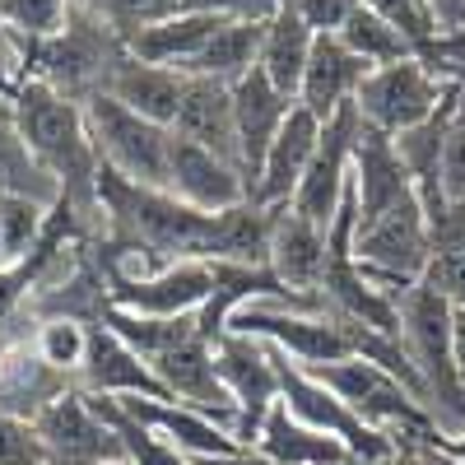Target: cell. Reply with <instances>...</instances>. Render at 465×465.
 <instances>
[{
    "label": "cell",
    "instance_id": "cell-1",
    "mask_svg": "<svg viewBox=\"0 0 465 465\" xmlns=\"http://www.w3.org/2000/svg\"><path fill=\"white\" fill-rule=\"evenodd\" d=\"M15 126L33 163L56 182V196H65L80 219L103 238V210H98V149L84 126V107L61 98L43 80H24L15 94Z\"/></svg>",
    "mask_w": 465,
    "mask_h": 465
},
{
    "label": "cell",
    "instance_id": "cell-2",
    "mask_svg": "<svg viewBox=\"0 0 465 465\" xmlns=\"http://www.w3.org/2000/svg\"><path fill=\"white\" fill-rule=\"evenodd\" d=\"M10 47L24 61V80H43L61 98L80 103V107L89 98L107 94L116 65L126 61L122 37L103 19H94L84 5H74V0H70V15H65L61 33H52V37H15L10 33Z\"/></svg>",
    "mask_w": 465,
    "mask_h": 465
},
{
    "label": "cell",
    "instance_id": "cell-3",
    "mask_svg": "<svg viewBox=\"0 0 465 465\" xmlns=\"http://www.w3.org/2000/svg\"><path fill=\"white\" fill-rule=\"evenodd\" d=\"M401 349L423 386L438 433H465V386L456 372V302L442 298L433 284H414L401 298Z\"/></svg>",
    "mask_w": 465,
    "mask_h": 465
},
{
    "label": "cell",
    "instance_id": "cell-4",
    "mask_svg": "<svg viewBox=\"0 0 465 465\" xmlns=\"http://www.w3.org/2000/svg\"><path fill=\"white\" fill-rule=\"evenodd\" d=\"M349 256H354V265L377 289L396 293V298H405L414 284H423L429 261H433V223H429V210H423L419 191L368 219H354Z\"/></svg>",
    "mask_w": 465,
    "mask_h": 465
},
{
    "label": "cell",
    "instance_id": "cell-5",
    "mask_svg": "<svg viewBox=\"0 0 465 465\" xmlns=\"http://www.w3.org/2000/svg\"><path fill=\"white\" fill-rule=\"evenodd\" d=\"M84 126L98 149V163L122 173L126 182L168 191V159H173V126H159L149 116L122 107L112 94L84 103Z\"/></svg>",
    "mask_w": 465,
    "mask_h": 465
},
{
    "label": "cell",
    "instance_id": "cell-6",
    "mask_svg": "<svg viewBox=\"0 0 465 465\" xmlns=\"http://www.w3.org/2000/svg\"><path fill=\"white\" fill-rule=\"evenodd\" d=\"M275 368H280V401L289 405V414L302 419L307 429L335 438L349 456H354V465H386L396 456V438L391 433L363 423L326 381H317L307 368H298L280 344H275Z\"/></svg>",
    "mask_w": 465,
    "mask_h": 465
},
{
    "label": "cell",
    "instance_id": "cell-7",
    "mask_svg": "<svg viewBox=\"0 0 465 465\" xmlns=\"http://www.w3.org/2000/svg\"><path fill=\"white\" fill-rule=\"evenodd\" d=\"M451 84H460V80H442V74L429 70V61L410 56V61H396V65L368 70L354 107H359V116L368 126H377V131H386L396 140V135L429 122V116L442 107Z\"/></svg>",
    "mask_w": 465,
    "mask_h": 465
},
{
    "label": "cell",
    "instance_id": "cell-8",
    "mask_svg": "<svg viewBox=\"0 0 465 465\" xmlns=\"http://www.w3.org/2000/svg\"><path fill=\"white\" fill-rule=\"evenodd\" d=\"M317 381H326L331 391L354 410L363 423L381 433H410V429H438L414 401V391L396 377L386 372L381 363H368V359H344V363H326V368H307Z\"/></svg>",
    "mask_w": 465,
    "mask_h": 465
},
{
    "label": "cell",
    "instance_id": "cell-9",
    "mask_svg": "<svg viewBox=\"0 0 465 465\" xmlns=\"http://www.w3.org/2000/svg\"><path fill=\"white\" fill-rule=\"evenodd\" d=\"M214 368L223 391L238 405V423H232V438L242 447L256 442L265 414L280 405V368H275V344L242 335V331H228L214 344Z\"/></svg>",
    "mask_w": 465,
    "mask_h": 465
},
{
    "label": "cell",
    "instance_id": "cell-10",
    "mask_svg": "<svg viewBox=\"0 0 465 465\" xmlns=\"http://www.w3.org/2000/svg\"><path fill=\"white\" fill-rule=\"evenodd\" d=\"M107 270V302L131 317H196L214 293V261H177L159 275H122Z\"/></svg>",
    "mask_w": 465,
    "mask_h": 465
},
{
    "label": "cell",
    "instance_id": "cell-11",
    "mask_svg": "<svg viewBox=\"0 0 465 465\" xmlns=\"http://www.w3.org/2000/svg\"><path fill=\"white\" fill-rule=\"evenodd\" d=\"M359 126H363V116L354 103H344L331 122L322 126V140H317V153H312V163H307L298 191H293V201L289 210L307 223H317L331 232L335 214H340V201H344V191H349V173H354V140H359Z\"/></svg>",
    "mask_w": 465,
    "mask_h": 465
},
{
    "label": "cell",
    "instance_id": "cell-12",
    "mask_svg": "<svg viewBox=\"0 0 465 465\" xmlns=\"http://www.w3.org/2000/svg\"><path fill=\"white\" fill-rule=\"evenodd\" d=\"M33 429L43 438L47 465H131L126 442L84 391H65L61 401H52L33 419Z\"/></svg>",
    "mask_w": 465,
    "mask_h": 465
},
{
    "label": "cell",
    "instance_id": "cell-13",
    "mask_svg": "<svg viewBox=\"0 0 465 465\" xmlns=\"http://www.w3.org/2000/svg\"><path fill=\"white\" fill-rule=\"evenodd\" d=\"M65 391H74V386L33 344V317H15L0 331V414L37 419Z\"/></svg>",
    "mask_w": 465,
    "mask_h": 465
},
{
    "label": "cell",
    "instance_id": "cell-14",
    "mask_svg": "<svg viewBox=\"0 0 465 465\" xmlns=\"http://www.w3.org/2000/svg\"><path fill=\"white\" fill-rule=\"evenodd\" d=\"M168 191L177 201H186L191 210H205V214H223V210H238L252 201V186H247L238 163H228V159H219V153L191 144L182 135H173Z\"/></svg>",
    "mask_w": 465,
    "mask_h": 465
},
{
    "label": "cell",
    "instance_id": "cell-15",
    "mask_svg": "<svg viewBox=\"0 0 465 465\" xmlns=\"http://www.w3.org/2000/svg\"><path fill=\"white\" fill-rule=\"evenodd\" d=\"M135 423L168 442L173 451H182L186 460H201V456H228V451H242L238 438H232L219 419L201 414V410H186L177 401H149V396H112Z\"/></svg>",
    "mask_w": 465,
    "mask_h": 465
},
{
    "label": "cell",
    "instance_id": "cell-16",
    "mask_svg": "<svg viewBox=\"0 0 465 465\" xmlns=\"http://www.w3.org/2000/svg\"><path fill=\"white\" fill-rule=\"evenodd\" d=\"M331 265V238L326 228L298 219L289 205L275 210V228H270V275L284 284V293L317 298L322 280Z\"/></svg>",
    "mask_w": 465,
    "mask_h": 465
},
{
    "label": "cell",
    "instance_id": "cell-17",
    "mask_svg": "<svg viewBox=\"0 0 465 465\" xmlns=\"http://www.w3.org/2000/svg\"><path fill=\"white\" fill-rule=\"evenodd\" d=\"M80 391L84 396H149V401H173L163 391V381L149 372V363L107 322H94L89 326V359H84V372H80Z\"/></svg>",
    "mask_w": 465,
    "mask_h": 465
},
{
    "label": "cell",
    "instance_id": "cell-18",
    "mask_svg": "<svg viewBox=\"0 0 465 465\" xmlns=\"http://www.w3.org/2000/svg\"><path fill=\"white\" fill-rule=\"evenodd\" d=\"M289 112H293V98H284L261 70L242 74L232 84V122H238V153H242V177L252 186V196H256L261 163H265V153L275 144Z\"/></svg>",
    "mask_w": 465,
    "mask_h": 465
},
{
    "label": "cell",
    "instance_id": "cell-19",
    "mask_svg": "<svg viewBox=\"0 0 465 465\" xmlns=\"http://www.w3.org/2000/svg\"><path fill=\"white\" fill-rule=\"evenodd\" d=\"M322 126L307 107L293 103V112L284 116V126L275 135V144H270L265 153V163H261V177H256V205L261 210H284L293 201V191L307 173V163H312V153H317V140H322Z\"/></svg>",
    "mask_w": 465,
    "mask_h": 465
},
{
    "label": "cell",
    "instance_id": "cell-20",
    "mask_svg": "<svg viewBox=\"0 0 465 465\" xmlns=\"http://www.w3.org/2000/svg\"><path fill=\"white\" fill-rule=\"evenodd\" d=\"M368 70H372V65H368L363 56L349 52V47L340 43V33H317L312 61H307L302 89H298V107H307L317 122H331L344 103L359 98Z\"/></svg>",
    "mask_w": 465,
    "mask_h": 465
},
{
    "label": "cell",
    "instance_id": "cell-21",
    "mask_svg": "<svg viewBox=\"0 0 465 465\" xmlns=\"http://www.w3.org/2000/svg\"><path fill=\"white\" fill-rule=\"evenodd\" d=\"M349 182H354V196H359V219L414 196V177L401 159L396 140L368 122L359 126V140H354V173H349Z\"/></svg>",
    "mask_w": 465,
    "mask_h": 465
},
{
    "label": "cell",
    "instance_id": "cell-22",
    "mask_svg": "<svg viewBox=\"0 0 465 465\" xmlns=\"http://www.w3.org/2000/svg\"><path fill=\"white\" fill-rule=\"evenodd\" d=\"M173 135L201 144L219 159L238 163L242 168V153H238V122H232V84L219 80H186L182 107H177V122Z\"/></svg>",
    "mask_w": 465,
    "mask_h": 465
},
{
    "label": "cell",
    "instance_id": "cell-23",
    "mask_svg": "<svg viewBox=\"0 0 465 465\" xmlns=\"http://www.w3.org/2000/svg\"><path fill=\"white\" fill-rule=\"evenodd\" d=\"M312 43H317V28L302 19L298 0H293V5H284L275 19H265V37H261V61H256V70H261L284 98H293V103H298V89H302L307 61H312Z\"/></svg>",
    "mask_w": 465,
    "mask_h": 465
},
{
    "label": "cell",
    "instance_id": "cell-24",
    "mask_svg": "<svg viewBox=\"0 0 465 465\" xmlns=\"http://www.w3.org/2000/svg\"><path fill=\"white\" fill-rule=\"evenodd\" d=\"M228 19L219 15H201V10H177L173 19H159V24H149L140 28L126 52L135 61H149V65H173V70H186L191 61H196L205 52V43L223 28Z\"/></svg>",
    "mask_w": 465,
    "mask_h": 465
},
{
    "label": "cell",
    "instance_id": "cell-25",
    "mask_svg": "<svg viewBox=\"0 0 465 465\" xmlns=\"http://www.w3.org/2000/svg\"><path fill=\"white\" fill-rule=\"evenodd\" d=\"M122 107L149 116L159 126H173L177 122V107H182V94H186V74L173 70V65H149V61H135L126 52V61L116 65L112 74V89H107Z\"/></svg>",
    "mask_w": 465,
    "mask_h": 465
},
{
    "label": "cell",
    "instance_id": "cell-26",
    "mask_svg": "<svg viewBox=\"0 0 465 465\" xmlns=\"http://www.w3.org/2000/svg\"><path fill=\"white\" fill-rule=\"evenodd\" d=\"M252 447L275 465H354V456H349L335 438H326L317 429H307L302 419H293L284 401L265 414Z\"/></svg>",
    "mask_w": 465,
    "mask_h": 465
},
{
    "label": "cell",
    "instance_id": "cell-27",
    "mask_svg": "<svg viewBox=\"0 0 465 465\" xmlns=\"http://www.w3.org/2000/svg\"><path fill=\"white\" fill-rule=\"evenodd\" d=\"M261 37H265V24H247V19H228L210 43L205 52L191 61L182 74L186 80H219V84H238L242 74L256 70L261 61Z\"/></svg>",
    "mask_w": 465,
    "mask_h": 465
},
{
    "label": "cell",
    "instance_id": "cell-28",
    "mask_svg": "<svg viewBox=\"0 0 465 465\" xmlns=\"http://www.w3.org/2000/svg\"><path fill=\"white\" fill-rule=\"evenodd\" d=\"M423 284H433L442 298L465 307V205H447L433 219V261Z\"/></svg>",
    "mask_w": 465,
    "mask_h": 465
},
{
    "label": "cell",
    "instance_id": "cell-29",
    "mask_svg": "<svg viewBox=\"0 0 465 465\" xmlns=\"http://www.w3.org/2000/svg\"><path fill=\"white\" fill-rule=\"evenodd\" d=\"M0 186L19 191V196H33V201H43V205L56 201V182L33 163V153L19 140L15 103H0Z\"/></svg>",
    "mask_w": 465,
    "mask_h": 465
},
{
    "label": "cell",
    "instance_id": "cell-30",
    "mask_svg": "<svg viewBox=\"0 0 465 465\" xmlns=\"http://www.w3.org/2000/svg\"><path fill=\"white\" fill-rule=\"evenodd\" d=\"M89 326L94 322H74V317H33L37 354H43L74 391H80V372H84V359H89Z\"/></svg>",
    "mask_w": 465,
    "mask_h": 465
},
{
    "label": "cell",
    "instance_id": "cell-31",
    "mask_svg": "<svg viewBox=\"0 0 465 465\" xmlns=\"http://www.w3.org/2000/svg\"><path fill=\"white\" fill-rule=\"evenodd\" d=\"M340 43H344L349 52H354V56H363L372 70H377V65H396V61L419 56L410 37H405L401 28H391L381 15H372L368 5H359L354 15L344 19V28H340Z\"/></svg>",
    "mask_w": 465,
    "mask_h": 465
},
{
    "label": "cell",
    "instance_id": "cell-32",
    "mask_svg": "<svg viewBox=\"0 0 465 465\" xmlns=\"http://www.w3.org/2000/svg\"><path fill=\"white\" fill-rule=\"evenodd\" d=\"M47 210L43 201H33V196H19V191H0V247H5V265L24 261L37 238H43V228H47Z\"/></svg>",
    "mask_w": 465,
    "mask_h": 465
},
{
    "label": "cell",
    "instance_id": "cell-33",
    "mask_svg": "<svg viewBox=\"0 0 465 465\" xmlns=\"http://www.w3.org/2000/svg\"><path fill=\"white\" fill-rule=\"evenodd\" d=\"M74 5H84L94 19H103L116 37H122V43H131L140 28L173 19L182 10V0H74Z\"/></svg>",
    "mask_w": 465,
    "mask_h": 465
},
{
    "label": "cell",
    "instance_id": "cell-34",
    "mask_svg": "<svg viewBox=\"0 0 465 465\" xmlns=\"http://www.w3.org/2000/svg\"><path fill=\"white\" fill-rule=\"evenodd\" d=\"M70 0H0V24L15 37H52L65 28Z\"/></svg>",
    "mask_w": 465,
    "mask_h": 465
},
{
    "label": "cell",
    "instance_id": "cell-35",
    "mask_svg": "<svg viewBox=\"0 0 465 465\" xmlns=\"http://www.w3.org/2000/svg\"><path fill=\"white\" fill-rule=\"evenodd\" d=\"M442 196L447 205H465V84L451 107L447 140H442Z\"/></svg>",
    "mask_w": 465,
    "mask_h": 465
},
{
    "label": "cell",
    "instance_id": "cell-36",
    "mask_svg": "<svg viewBox=\"0 0 465 465\" xmlns=\"http://www.w3.org/2000/svg\"><path fill=\"white\" fill-rule=\"evenodd\" d=\"M0 465H47L43 438H37L33 419L0 414Z\"/></svg>",
    "mask_w": 465,
    "mask_h": 465
},
{
    "label": "cell",
    "instance_id": "cell-37",
    "mask_svg": "<svg viewBox=\"0 0 465 465\" xmlns=\"http://www.w3.org/2000/svg\"><path fill=\"white\" fill-rule=\"evenodd\" d=\"M293 0H182V10H201V15H219V19H247V24H265L275 19Z\"/></svg>",
    "mask_w": 465,
    "mask_h": 465
},
{
    "label": "cell",
    "instance_id": "cell-38",
    "mask_svg": "<svg viewBox=\"0 0 465 465\" xmlns=\"http://www.w3.org/2000/svg\"><path fill=\"white\" fill-rule=\"evenodd\" d=\"M359 5H363V0H298L302 19L312 24L317 33H340V28H344V19L354 15Z\"/></svg>",
    "mask_w": 465,
    "mask_h": 465
},
{
    "label": "cell",
    "instance_id": "cell-39",
    "mask_svg": "<svg viewBox=\"0 0 465 465\" xmlns=\"http://www.w3.org/2000/svg\"><path fill=\"white\" fill-rule=\"evenodd\" d=\"M19 84H24V61L5 37H0V103H15Z\"/></svg>",
    "mask_w": 465,
    "mask_h": 465
},
{
    "label": "cell",
    "instance_id": "cell-40",
    "mask_svg": "<svg viewBox=\"0 0 465 465\" xmlns=\"http://www.w3.org/2000/svg\"><path fill=\"white\" fill-rule=\"evenodd\" d=\"M429 10H433V24L442 37L465 28V0H429Z\"/></svg>",
    "mask_w": 465,
    "mask_h": 465
},
{
    "label": "cell",
    "instance_id": "cell-41",
    "mask_svg": "<svg viewBox=\"0 0 465 465\" xmlns=\"http://www.w3.org/2000/svg\"><path fill=\"white\" fill-rule=\"evenodd\" d=\"M433 433H438V429H410V433H391V438H410V442H419V447H423V456H429V465H465L460 456L442 451V447L433 442Z\"/></svg>",
    "mask_w": 465,
    "mask_h": 465
},
{
    "label": "cell",
    "instance_id": "cell-42",
    "mask_svg": "<svg viewBox=\"0 0 465 465\" xmlns=\"http://www.w3.org/2000/svg\"><path fill=\"white\" fill-rule=\"evenodd\" d=\"M191 465H275V460H265L256 447H242V451H228V456H201Z\"/></svg>",
    "mask_w": 465,
    "mask_h": 465
},
{
    "label": "cell",
    "instance_id": "cell-43",
    "mask_svg": "<svg viewBox=\"0 0 465 465\" xmlns=\"http://www.w3.org/2000/svg\"><path fill=\"white\" fill-rule=\"evenodd\" d=\"M456 372L465 386V307H456Z\"/></svg>",
    "mask_w": 465,
    "mask_h": 465
},
{
    "label": "cell",
    "instance_id": "cell-44",
    "mask_svg": "<svg viewBox=\"0 0 465 465\" xmlns=\"http://www.w3.org/2000/svg\"><path fill=\"white\" fill-rule=\"evenodd\" d=\"M433 442H438L442 451H451V456H460V460H465V433H456V438H442V433H433Z\"/></svg>",
    "mask_w": 465,
    "mask_h": 465
},
{
    "label": "cell",
    "instance_id": "cell-45",
    "mask_svg": "<svg viewBox=\"0 0 465 465\" xmlns=\"http://www.w3.org/2000/svg\"><path fill=\"white\" fill-rule=\"evenodd\" d=\"M0 37H5V43H10V33H5V24H0Z\"/></svg>",
    "mask_w": 465,
    "mask_h": 465
},
{
    "label": "cell",
    "instance_id": "cell-46",
    "mask_svg": "<svg viewBox=\"0 0 465 465\" xmlns=\"http://www.w3.org/2000/svg\"><path fill=\"white\" fill-rule=\"evenodd\" d=\"M0 265H5V247H0Z\"/></svg>",
    "mask_w": 465,
    "mask_h": 465
},
{
    "label": "cell",
    "instance_id": "cell-47",
    "mask_svg": "<svg viewBox=\"0 0 465 465\" xmlns=\"http://www.w3.org/2000/svg\"><path fill=\"white\" fill-rule=\"evenodd\" d=\"M419 5H429V0H419Z\"/></svg>",
    "mask_w": 465,
    "mask_h": 465
},
{
    "label": "cell",
    "instance_id": "cell-48",
    "mask_svg": "<svg viewBox=\"0 0 465 465\" xmlns=\"http://www.w3.org/2000/svg\"><path fill=\"white\" fill-rule=\"evenodd\" d=\"M0 191H5V186H0Z\"/></svg>",
    "mask_w": 465,
    "mask_h": 465
}]
</instances>
